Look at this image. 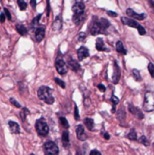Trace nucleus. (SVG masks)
<instances>
[{
    "label": "nucleus",
    "mask_w": 154,
    "mask_h": 155,
    "mask_svg": "<svg viewBox=\"0 0 154 155\" xmlns=\"http://www.w3.org/2000/svg\"><path fill=\"white\" fill-rule=\"evenodd\" d=\"M45 35H46V31H45V28L43 27H39L36 30V39L37 42H41L44 37H45Z\"/></svg>",
    "instance_id": "nucleus-14"
},
{
    "label": "nucleus",
    "mask_w": 154,
    "mask_h": 155,
    "mask_svg": "<svg viewBox=\"0 0 154 155\" xmlns=\"http://www.w3.org/2000/svg\"><path fill=\"white\" fill-rule=\"evenodd\" d=\"M148 69H149V72L151 77L154 78V65L152 63H149L148 65Z\"/></svg>",
    "instance_id": "nucleus-31"
},
{
    "label": "nucleus",
    "mask_w": 154,
    "mask_h": 155,
    "mask_svg": "<svg viewBox=\"0 0 154 155\" xmlns=\"http://www.w3.org/2000/svg\"><path fill=\"white\" fill-rule=\"evenodd\" d=\"M98 88H99V90L101 91V92H105V90H106V88H105V86L103 85V84H98Z\"/></svg>",
    "instance_id": "nucleus-39"
},
{
    "label": "nucleus",
    "mask_w": 154,
    "mask_h": 155,
    "mask_svg": "<svg viewBox=\"0 0 154 155\" xmlns=\"http://www.w3.org/2000/svg\"><path fill=\"white\" fill-rule=\"evenodd\" d=\"M100 22H101L102 26L105 29H108V27H110V23H109V21H108L107 19H105V18H102V19L100 20Z\"/></svg>",
    "instance_id": "nucleus-29"
},
{
    "label": "nucleus",
    "mask_w": 154,
    "mask_h": 155,
    "mask_svg": "<svg viewBox=\"0 0 154 155\" xmlns=\"http://www.w3.org/2000/svg\"><path fill=\"white\" fill-rule=\"evenodd\" d=\"M148 2H149V5L151 7V8L154 11V1H152V0H148Z\"/></svg>",
    "instance_id": "nucleus-43"
},
{
    "label": "nucleus",
    "mask_w": 154,
    "mask_h": 155,
    "mask_svg": "<svg viewBox=\"0 0 154 155\" xmlns=\"http://www.w3.org/2000/svg\"><path fill=\"white\" fill-rule=\"evenodd\" d=\"M74 117H75V120H80V116H79V112H78V108L76 105H74Z\"/></svg>",
    "instance_id": "nucleus-35"
},
{
    "label": "nucleus",
    "mask_w": 154,
    "mask_h": 155,
    "mask_svg": "<svg viewBox=\"0 0 154 155\" xmlns=\"http://www.w3.org/2000/svg\"><path fill=\"white\" fill-rule=\"evenodd\" d=\"M84 20V15H82V16H76V15H74L73 17V22L75 24V25H79L81 22H83Z\"/></svg>",
    "instance_id": "nucleus-23"
},
{
    "label": "nucleus",
    "mask_w": 154,
    "mask_h": 155,
    "mask_svg": "<svg viewBox=\"0 0 154 155\" xmlns=\"http://www.w3.org/2000/svg\"><path fill=\"white\" fill-rule=\"evenodd\" d=\"M139 141H140V143H142L143 145H145V146H149V140H148L145 136L140 137V138H139Z\"/></svg>",
    "instance_id": "nucleus-28"
},
{
    "label": "nucleus",
    "mask_w": 154,
    "mask_h": 155,
    "mask_svg": "<svg viewBox=\"0 0 154 155\" xmlns=\"http://www.w3.org/2000/svg\"><path fill=\"white\" fill-rule=\"evenodd\" d=\"M84 124L87 127V129L89 131H93V127H94V122L92 118H85L84 119Z\"/></svg>",
    "instance_id": "nucleus-20"
},
{
    "label": "nucleus",
    "mask_w": 154,
    "mask_h": 155,
    "mask_svg": "<svg viewBox=\"0 0 154 155\" xmlns=\"http://www.w3.org/2000/svg\"><path fill=\"white\" fill-rule=\"evenodd\" d=\"M55 68L60 74H65L67 73V66L62 56H58L55 60Z\"/></svg>",
    "instance_id": "nucleus-7"
},
{
    "label": "nucleus",
    "mask_w": 154,
    "mask_h": 155,
    "mask_svg": "<svg viewBox=\"0 0 154 155\" xmlns=\"http://www.w3.org/2000/svg\"><path fill=\"white\" fill-rule=\"evenodd\" d=\"M36 131L38 132V134L41 135V136H46L48 131H49L48 125H47V123L46 122V121L43 118L36 121Z\"/></svg>",
    "instance_id": "nucleus-5"
},
{
    "label": "nucleus",
    "mask_w": 154,
    "mask_h": 155,
    "mask_svg": "<svg viewBox=\"0 0 154 155\" xmlns=\"http://www.w3.org/2000/svg\"><path fill=\"white\" fill-rule=\"evenodd\" d=\"M62 141H63V144H64V146L65 148L69 146L70 141H69V133H68V131H64V132H63Z\"/></svg>",
    "instance_id": "nucleus-22"
},
{
    "label": "nucleus",
    "mask_w": 154,
    "mask_h": 155,
    "mask_svg": "<svg viewBox=\"0 0 154 155\" xmlns=\"http://www.w3.org/2000/svg\"><path fill=\"white\" fill-rule=\"evenodd\" d=\"M38 97L47 104H53L55 98L52 94V90L47 86H41L37 91Z\"/></svg>",
    "instance_id": "nucleus-1"
},
{
    "label": "nucleus",
    "mask_w": 154,
    "mask_h": 155,
    "mask_svg": "<svg viewBox=\"0 0 154 155\" xmlns=\"http://www.w3.org/2000/svg\"><path fill=\"white\" fill-rule=\"evenodd\" d=\"M29 112H28V110L27 109V108H24L23 109V111L21 112V117H22V120L23 121H25V119H26V115L27 114H28Z\"/></svg>",
    "instance_id": "nucleus-34"
},
{
    "label": "nucleus",
    "mask_w": 154,
    "mask_h": 155,
    "mask_svg": "<svg viewBox=\"0 0 154 155\" xmlns=\"http://www.w3.org/2000/svg\"><path fill=\"white\" fill-rule=\"evenodd\" d=\"M90 154L91 155H93V154H101V152L100 151H98V150H91V152H90Z\"/></svg>",
    "instance_id": "nucleus-44"
},
{
    "label": "nucleus",
    "mask_w": 154,
    "mask_h": 155,
    "mask_svg": "<svg viewBox=\"0 0 154 155\" xmlns=\"http://www.w3.org/2000/svg\"><path fill=\"white\" fill-rule=\"evenodd\" d=\"M4 10H5V14H6V16H7L8 19V20H11V19H12V17H11V15H10L9 11H8V10L7 9V8H5Z\"/></svg>",
    "instance_id": "nucleus-38"
},
{
    "label": "nucleus",
    "mask_w": 154,
    "mask_h": 155,
    "mask_svg": "<svg viewBox=\"0 0 154 155\" xmlns=\"http://www.w3.org/2000/svg\"><path fill=\"white\" fill-rule=\"evenodd\" d=\"M68 64H69L70 67L72 68V70H73V71H74V72H78V71L81 69V66H80L79 63H78L77 61H75V60L72 59V58H69Z\"/></svg>",
    "instance_id": "nucleus-16"
},
{
    "label": "nucleus",
    "mask_w": 154,
    "mask_h": 155,
    "mask_svg": "<svg viewBox=\"0 0 154 155\" xmlns=\"http://www.w3.org/2000/svg\"><path fill=\"white\" fill-rule=\"evenodd\" d=\"M121 22H122L123 25H126V26H128V27L136 28L140 36H144V35L146 34V31H145L144 27H141L138 22L134 21L133 19H130V18H129V17H121Z\"/></svg>",
    "instance_id": "nucleus-4"
},
{
    "label": "nucleus",
    "mask_w": 154,
    "mask_h": 155,
    "mask_svg": "<svg viewBox=\"0 0 154 155\" xmlns=\"http://www.w3.org/2000/svg\"><path fill=\"white\" fill-rule=\"evenodd\" d=\"M55 81L56 82V84H58V85H60L62 88H65V84L64 83V81H62L61 79H59V78H55Z\"/></svg>",
    "instance_id": "nucleus-32"
},
{
    "label": "nucleus",
    "mask_w": 154,
    "mask_h": 155,
    "mask_svg": "<svg viewBox=\"0 0 154 155\" xmlns=\"http://www.w3.org/2000/svg\"><path fill=\"white\" fill-rule=\"evenodd\" d=\"M153 146H154V144H153Z\"/></svg>",
    "instance_id": "nucleus-46"
},
{
    "label": "nucleus",
    "mask_w": 154,
    "mask_h": 155,
    "mask_svg": "<svg viewBox=\"0 0 154 155\" xmlns=\"http://www.w3.org/2000/svg\"><path fill=\"white\" fill-rule=\"evenodd\" d=\"M16 29L17 31L18 32L19 35L21 36H26L27 34V29L26 28V27L24 25H21V24H17L16 26Z\"/></svg>",
    "instance_id": "nucleus-18"
},
{
    "label": "nucleus",
    "mask_w": 154,
    "mask_h": 155,
    "mask_svg": "<svg viewBox=\"0 0 154 155\" xmlns=\"http://www.w3.org/2000/svg\"><path fill=\"white\" fill-rule=\"evenodd\" d=\"M103 136H104V138H105L106 140H109V139H110V135H109L108 133H103Z\"/></svg>",
    "instance_id": "nucleus-45"
},
{
    "label": "nucleus",
    "mask_w": 154,
    "mask_h": 155,
    "mask_svg": "<svg viewBox=\"0 0 154 155\" xmlns=\"http://www.w3.org/2000/svg\"><path fill=\"white\" fill-rule=\"evenodd\" d=\"M60 122H61V124L63 125V127H64V128H66V129L69 127V123H68L67 120H66L64 117H61V118H60Z\"/></svg>",
    "instance_id": "nucleus-30"
},
{
    "label": "nucleus",
    "mask_w": 154,
    "mask_h": 155,
    "mask_svg": "<svg viewBox=\"0 0 154 155\" xmlns=\"http://www.w3.org/2000/svg\"><path fill=\"white\" fill-rule=\"evenodd\" d=\"M106 31H107V29H105L102 26L100 20H98L96 18V17H93V22H92V24L90 26V33H91V35L92 36H97L99 34H106L105 33Z\"/></svg>",
    "instance_id": "nucleus-3"
},
{
    "label": "nucleus",
    "mask_w": 154,
    "mask_h": 155,
    "mask_svg": "<svg viewBox=\"0 0 154 155\" xmlns=\"http://www.w3.org/2000/svg\"><path fill=\"white\" fill-rule=\"evenodd\" d=\"M10 103H11L13 105H15L16 107H17V108H20V107H21V104H20L18 102H17L15 98H10Z\"/></svg>",
    "instance_id": "nucleus-33"
},
{
    "label": "nucleus",
    "mask_w": 154,
    "mask_h": 155,
    "mask_svg": "<svg viewBox=\"0 0 154 155\" xmlns=\"http://www.w3.org/2000/svg\"><path fill=\"white\" fill-rule=\"evenodd\" d=\"M85 36H86V35L84 34V33H81L80 35H79V40L81 41V40H83L84 38H85Z\"/></svg>",
    "instance_id": "nucleus-41"
},
{
    "label": "nucleus",
    "mask_w": 154,
    "mask_h": 155,
    "mask_svg": "<svg viewBox=\"0 0 154 155\" xmlns=\"http://www.w3.org/2000/svg\"><path fill=\"white\" fill-rule=\"evenodd\" d=\"M112 103H113V107H114L116 104H118V103H119V99H118L115 95H112Z\"/></svg>",
    "instance_id": "nucleus-36"
},
{
    "label": "nucleus",
    "mask_w": 154,
    "mask_h": 155,
    "mask_svg": "<svg viewBox=\"0 0 154 155\" xmlns=\"http://www.w3.org/2000/svg\"><path fill=\"white\" fill-rule=\"evenodd\" d=\"M107 15L108 16H110L111 17H116L118 15H117V13H115V12H112V11H107Z\"/></svg>",
    "instance_id": "nucleus-37"
},
{
    "label": "nucleus",
    "mask_w": 154,
    "mask_h": 155,
    "mask_svg": "<svg viewBox=\"0 0 154 155\" xmlns=\"http://www.w3.org/2000/svg\"><path fill=\"white\" fill-rule=\"evenodd\" d=\"M96 49L98 51H106V47L104 46V42L102 38H98L96 40Z\"/></svg>",
    "instance_id": "nucleus-19"
},
{
    "label": "nucleus",
    "mask_w": 154,
    "mask_h": 155,
    "mask_svg": "<svg viewBox=\"0 0 154 155\" xmlns=\"http://www.w3.org/2000/svg\"><path fill=\"white\" fill-rule=\"evenodd\" d=\"M17 4H18V6H19V8H20V9H21L22 11L26 10V8H27V3L25 2V0H17Z\"/></svg>",
    "instance_id": "nucleus-27"
},
{
    "label": "nucleus",
    "mask_w": 154,
    "mask_h": 155,
    "mask_svg": "<svg viewBox=\"0 0 154 155\" xmlns=\"http://www.w3.org/2000/svg\"><path fill=\"white\" fill-rule=\"evenodd\" d=\"M121 77V71L116 62H114V67H113V74H112V82L113 84H118Z\"/></svg>",
    "instance_id": "nucleus-13"
},
{
    "label": "nucleus",
    "mask_w": 154,
    "mask_h": 155,
    "mask_svg": "<svg viewBox=\"0 0 154 155\" xmlns=\"http://www.w3.org/2000/svg\"><path fill=\"white\" fill-rule=\"evenodd\" d=\"M129 112H130L131 114H133L135 117H137L139 120H141V119H143V117H144L142 112H141L139 108H137L136 106H134L133 104H130V105H129Z\"/></svg>",
    "instance_id": "nucleus-9"
},
{
    "label": "nucleus",
    "mask_w": 154,
    "mask_h": 155,
    "mask_svg": "<svg viewBox=\"0 0 154 155\" xmlns=\"http://www.w3.org/2000/svg\"><path fill=\"white\" fill-rule=\"evenodd\" d=\"M8 125H9V129L10 131L15 133V134H18L20 132V127L19 125L16 122H13V121H9L8 122Z\"/></svg>",
    "instance_id": "nucleus-15"
},
{
    "label": "nucleus",
    "mask_w": 154,
    "mask_h": 155,
    "mask_svg": "<svg viewBox=\"0 0 154 155\" xmlns=\"http://www.w3.org/2000/svg\"><path fill=\"white\" fill-rule=\"evenodd\" d=\"M76 136L80 141H86V139H87V135L85 134L84 128L81 124L77 125V127H76Z\"/></svg>",
    "instance_id": "nucleus-11"
},
{
    "label": "nucleus",
    "mask_w": 154,
    "mask_h": 155,
    "mask_svg": "<svg viewBox=\"0 0 154 155\" xmlns=\"http://www.w3.org/2000/svg\"><path fill=\"white\" fill-rule=\"evenodd\" d=\"M117 118L120 122H122L123 120H125V112L122 109H120L117 112Z\"/></svg>",
    "instance_id": "nucleus-25"
},
{
    "label": "nucleus",
    "mask_w": 154,
    "mask_h": 155,
    "mask_svg": "<svg viewBox=\"0 0 154 155\" xmlns=\"http://www.w3.org/2000/svg\"><path fill=\"white\" fill-rule=\"evenodd\" d=\"M31 6H32V8H36V0H31Z\"/></svg>",
    "instance_id": "nucleus-42"
},
{
    "label": "nucleus",
    "mask_w": 154,
    "mask_h": 155,
    "mask_svg": "<svg viewBox=\"0 0 154 155\" xmlns=\"http://www.w3.org/2000/svg\"><path fill=\"white\" fill-rule=\"evenodd\" d=\"M84 4L82 2H76L74 6H73V12L74 15L76 16H82L84 15Z\"/></svg>",
    "instance_id": "nucleus-8"
},
{
    "label": "nucleus",
    "mask_w": 154,
    "mask_h": 155,
    "mask_svg": "<svg viewBox=\"0 0 154 155\" xmlns=\"http://www.w3.org/2000/svg\"><path fill=\"white\" fill-rule=\"evenodd\" d=\"M44 151L46 154L55 155V154H57L59 152V150H58L57 145L55 142H53V141H47V142H46L44 144Z\"/></svg>",
    "instance_id": "nucleus-6"
},
{
    "label": "nucleus",
    "mask_w": 154,
    "mask_h": 155,
    "mask_svg": "<svg viewBox=\"0 0 154 155\" xmlns=\"http://www.w3.org/2000/svg\"><path fill=\"white\" fill-rule=\"evenodd\" d=\"M77 56H78L79 61H83V59H85L86 57L89 56V51H88V49L86 47H84V46H82L77 51Z\"/></svg>",
    "instance_id": "nucleus-12"
},
{
    "label": "nucleus",
    "mask_w": 154,
    "mask_h": 155,
    "mask_svg": "<svg viewBox=\"0 0 154 155\" xmlns=\"http://www.w3.org/2000/svg\"><path fill=\"white\" fill-rule=\"evenodd\" d=\"M128 138L130 140H131V141H136L137 140V133H136V131L133 129L130 131V132L128 134Z\"/></svg>",
    "instance_id": "nucleus-26"
},
{
    "label": "nucleus",
    "mask_w": 154,
    "mask_h": 155,
    "mask_svg": "<svg viewBox=\"0 0 154 155\" xmlns=\"http://www.w3.org/2000/svg\"><path fill=\"white\" fill-rule=\"evenodd\" d=\"M126 13L129 17H130L131 18L137 19V20H143L146 17L145 14H137L134 10H132L131 8H128L126 10Z\"/></svg>",
    "instance_id": "nucleus-10"
},
{
    "label": "nucleus",
    "mask_w": 154,
    "mask_h": 155,
    "mask_svg": "<svg viewBox=\"0 0 154 155\" xmlns=\"http://www.w3.org/2000/svg\"><path fill=\"white\" fill-rule=\"evenodd\" d=\"M132 76L135 79V81H137V82L141 81V76H140V74L138 70H136V69L132 70Z\"/></svg>",
    "instance_id": "nucleus-24"
},
{
    "label": "nucleus",
    "mask_w": 154,
    "mask_h": 155,
    "mask_svg": "<svg viewBox=\"0 0 154 155\" xmlns=\"http://www.w3.org/2000/svg\"><path fill=\"white\" fill-rule=\"evenodd\" d=\"M53 30L54 31H59L62 28V19L61 17H57L55 20V22L53 23Z\"/></svg>",
    "instance_id": "nucleus-17"
},
{
    "label": "nucleus",
    "mask_w": 154,
    "mask_h": 155,
    "mask_svg": "<svg viewBox=\"0 0 154 155\" xmlns=\"http://www.w3.org/2000/svg\"><path fill=\"white\" fill-rule=\"evenodd\" d=\"M116 51L120 54H122V55H126L127 54V51L124 49V46H123V44L121 41H118L116 43Z\"/></svg>",
    "instance_id": "nucleus-21"
},
{
    "label": "nucleus",
    "mask_w": 154,
    "mask_h": 155,
    "mask_svg": "<svg viewBox=\"0 0 154 155\" xmlns=\"http://www.w3.org/2000/svg\"><path fill=\"white\" fill-rule=\"evenodd\" d=\"M6 17H7L6 14H1V15H0V22H1V23H4L5 20H6Z\"/></svg>",
    "instance_id": "nucleus-40"
},
{
    "label": "nucleus",
    "mask_w": 154,
    "mask_h": 155,
    "mask_svg": "<svg viewBox=\"0 0 154 155\" xmlns=\"http://www.w3.org/2000/svg\"><path fill=\"white\" fill-rule=\"evenodd\" d=\"M143 110L147 112L154 111V92H147L145 93Z\"/></svg>",
    "instance_id": "nucleus-2"
}]
</instances>
